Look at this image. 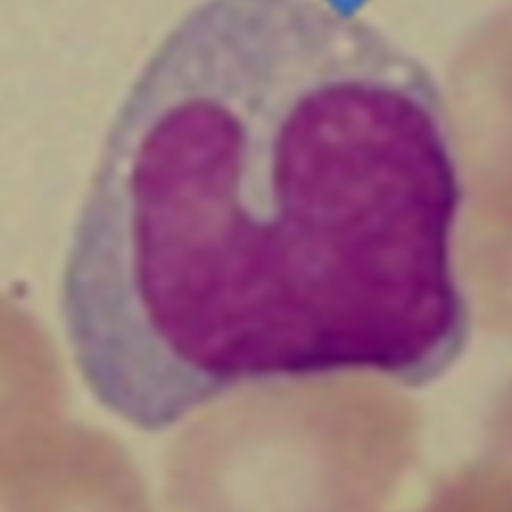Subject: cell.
Wrapping results in <instances>:
<instances>
[{"label": "cell", "mask_w": 512, "mask_h": 512, "mask_svg": "<svg viewBox=\"0 0 512 512\" xmlns=\"http://www.w3.org/2000/svg\"><path fill=\"white\" fill-rule=\"evenodd\" d=\"M185 442L168 475L174 512H378L417 454L412 438L352 447Z\"/></svg>", "instance_id": "cell-2"}, {"label": "cell", "mask_w": 512, "mask_h": 512, "mask_svg": "<svg viewBox=\"0 0 512 512\" xmlns=\"http://www.w3.org/2000/svg\"><path fill=\"white\" fill-rule=\"evenodd\" d=\"M420 512H512V462L489 454L442 481Z\"/></svg>", "instance_id": "cell-5"}, {"label": "cell", "mask_w": 512, "mask_h": 512, "mask_svg": "<svg viewBox=\"0 0 512 512\" xmlns=\"http://www.w3.org/2000/svg\"><path fill=\"white\" fill-rule=\"evenodd\" d=\"M5 499V512H152L125 451L81 427H65Z\"/></svg>", "instance_id": "cell-4"}, {"label": "cell", "mask_w": 512, "mask_h": 512, "mask_svg": "<svg viewBox=\"0 0 512 512\" xmlns=\"http://www.w3.org/2000/svg\"><path fill=\"white\" fill-rule=\"evenodd\" d=\"M465 176L444 99L321 0H204L120 102L63 318L93 396L144 430L243 388L408 390L471 345Z\"/></svg>", "instance_id": "cell-1"}, {"label": "cell", "mask_w": 512, "mask_h": 512, "mask_svg": "<svg viewBox=\"0 0 512 512\" xmlns=\"http://www.w3.org/2000/svg\"><path fill=\"white\" fill-rule=\"evenodd\" d=\"M62 376L44 331L0 298V498L65 429Z\"/></svg>", "instance_id": "cell-3"}]
</instances>
